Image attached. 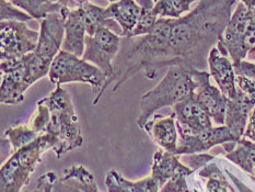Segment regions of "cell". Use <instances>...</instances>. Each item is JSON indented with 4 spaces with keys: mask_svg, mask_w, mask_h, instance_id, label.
<instances>
[{
    "mask_svg": "<svg viewBox=\"0 0 255 192\" xmlns=\"http://www.w3.org/2000/svg\"><path fill=\"white\" fill-rule=\"evenodd\" d=\"M237 0H199L195 9L175 19L172 26L168 59L160 69L171 66L206 70L208 55L223 37Z\"/></svg>",
    "mask_w": 255,
    "mask_h": 192,
    "instance_id": "cell-1",
    "label": "cell"
},
{
    "mask_svg": "<svg viewBox=\"0 0 255 192\" xmlns=\"http://www.w3.org/2000/svg\"><path fill=\"white\" fill-rule=\"evenodd\" d=\"M174 20L159 18L149 34L122 38L121 49L114 66L113 92L140 70H145V76L149 79H153L158 75L160 66L168 59Z\"/></svg>",
    "mask_w": 255,
    "mask_h": 192,
    "instance_id": "cell-2",
    "label": "cell"
},
{
    "mask_svg": "<svg viewBox=\"0 0 255 192\" xmlns=\"http://www.w3.org/2000/svg\"><path fill=\"white\" fill-rule=\"evenodd\" d=\"M38 103L45 104L51 112V122L46 133L53 141L52 151L56 157L60 158L66 153L80 147L84 137L69 93L57 86L51 95L43 98Z\"/></svg>",
    "mask_w": 255,
    "mask_h": 192,
    "instance_id": "cell-3",
    "label": "cell"
},
{
    "mask_svg": "<svg viewBox=\"0 0 255 192\" xmlns=\"http://www.w3.org/2000/svg\"><path fill=\"white\" fill-rule=\"evenodd\" d=\"M193 69L184 66H171L159 84L143 93L140 99V114L137 118L139 128H145L158 110L174 107L196 91L197 84L193 78Z\"/></svg>",
    "mask_w": 255,
    "mask_h": 192,
    "instance_id": "cell-4",
    "label": "cell"
},
{
    "mask_svg": "<svg viewBox=\"0 0 255 192\" xmlns=\"http://www.w3.org/2000/svg\"><path fill=\"white\" fill-rule=\"evenodd\" d=\"M53 148V141L47 133L41 134L27 146L12 153L1 166L0 192H20L29 183L44 153Z\"/></svg>",
    "mask_w": 255,
    "mask_h": 192,
    "instance_id": "cell-5",
    "label": "cell"
},
{
    "mask_svg": "<svg viewBox=\"0 0 255 192\" xmlns=\"http://www.w3.org/2000/svg\"><path fill=\"white\" fill-rule=\"evenodd\" d=\"M121 44L122 36L109 27H101L94 33V35H87L86 37V48L82 58L97 66L107 77V81H105L101 91L98 93L92 101L93 106L99 103L104 91L112 84L115 73L113 60L118 56L121 49Z\"/></svg>",
    "mask_w": 255,
    "mask_h": 192,
    "instance_id": "cell-6",
    "label": "cell"
},
{
    "mask_svg": "<svg viewBox=\"0 0 255 192\" xmlns=\"http://www.w3.org/2000/svg\"><path fill=\"white\" fill-rule=\"evenodd\" d=\"M48 76L53 84L57 86L69 82H84L93 89L96 88L99 92L107 81V77L97 66L65 51H60L53 60Z\"/></svg>",
    "mask_w": 255,
    "mask_h": 192,
    "instance_id": "cell-7",
    "label": "cell"
},
{
    "mask_svg": "<svg viewBox=\"0 0 255 192\" xmlns=\"http://www.w3.org/2000/svg\"><path fill=\"white\" fill-rule=\"evenodd\" d=\"M0 76H1L0 101L9 106H16L23 102L25 91L37 81L25 55L20 59L1 62Z\"/></svg>",
    "mask_w": 255,
    "mask_h": 192,
    "instance_id": "cell-8",
    "label": "cell"
},
{
    "mask_svg": "<svg viewBox=\"0 0 255 192\" xmlns=\"http://www.w3.org/2000/svg\"><path fill=\"white\" fill-rule=\"evenodd\" d=\"M40 33L31 30L25 22L1 21L0 23V60L20 59L34 52Z\"/></svg>",
    "mask_w": 255,
    "mask_h": 192,
    "instance_id": "cell-9",
    "label": "cell"
},
{
    "mask_svg": "<svg viewBox=\"0 0 255 192\" xmlns=\"http://www.w3.org/2000/svg\"><path fill=\"white\" fill-rule=\"evenodd\" d=\"M251 15L243 2H238L235 12L224 31L223 37L217 43V48L224 56H230L232 63L237 64L247 57L243 49V38L249 25L251 23Z\"/></svg>",
    "mask_w": 255,
    "mask_h": 192,
    "instance_id": "cell-10",
    "label": "cell"
},
{
    "mask_svg": "<svg viewBox=\"0 0 255 192\" xmlns=\"http://www.w3.org/2000/svg\"><path fill=\"white\" fill-rule=\"evenodd\" d=\"M65 22L66 19L62 12L49 13L40 22V38L34 53L49 65H52L55 57L62 51Z\"/></svg>",
    "mask_w": 255,
    "mask_h": 192,
    "instance_id": "cell-11",
    "label": "cell"
},
{
    "mask_svg": "<svg viewBox=\"0 0 255 192\" xmlns=\"http://www.w3.org/2000/svg\"><path fill=\"white\" fill-rule=\"evenodd\" d=\"M193 78L196 81V98L212 120L218 125H225L228 98L219 88L210 84V74L206 70L193 69Z\"/></svg>",
    "mask_w": 255,
    "mask_h": 192,
    "instance_id": "cell-12",
    "label": "cell"
},
{
    "mask_svg": "<svg viewBox=\"0 0 255 192\" xmlns=\"http://www.w3.org/2000/svg\"><path fill=\"white\" fill-rule=\"evenodd\" d=\"M173 114L179 134H197L213 128L212 118L204 109L194 92L173 107Z\"/></svg>",
    "mask_w": 255,
    "mask_h": 192,
    "instance_id": "cell-13",
    "label": "cell"
},
{
    "mask_svg": "<svg viewBox=\"0 0 255 192\" xmlns=\"http://www.w3.org/2000/svg\"><path fill=\"white\" fill-rule=\"evenodd\" d=\"M228 143H238V140L226 125L210 128L197 134H180L175 155L202 154L216 145H225Z\"/></svg>",
    "mask_w": 255,
    "mask_h": 192,
    "instance_id": "cell-14",
    "label": "cell"
},
{
    "mask_svg": "<svg viewBox=\"0 0 255 192\" xmlns=\"http://www.w3.org/2000/svg\"><path fill=\"white\" fill-rule=\"evenodd\" d=\"M65 16V37L62 51L68 52L78 57L84 56L86 48L87 29L81 8H63L60 11Z\"/></svg>",
    "mask_w": 255,
    "mask_h": 192,
    "instance_id": "cell-15",
    "label": "cell"
},
{
    "mask_svg": "<svg viewBox=\"0 0 255 192\" xmlns=\"http://www.w3.org/2000/svg\"><path fill=\"white\" fill-rule=\"evenodd\" d=\"M255 108V98L247 95L238 88L237 97L228 99L225 125L236 139L240 141L245 134L248 118Z\"/></svg>",
    "mask_w": 255,
    "mask_h": 192,
    "instance_id": "cell-16",
    "label": "cell"
},
{
    "mask_svg": "<svg viewBox=\"0 0 255 192\" xmlns=\"http://www.w3.org/2000/svg\"><path fill=\"white\" fill-rule=\"evenodd\" d=\"M208 66L210 75L217 82L219 89L228 99L237 97L238 88L236 82V73L234 63L219 52L217 46L212 48L208 55Z\"/></svg>",
    "mask_w": 255,
    "mask_h": 192,
    "instance_id": "cell-17",
    "label": "cell"
},
{
    "mask_svg": "<svg viewBox=\"0 0 255 192\" xmlns=\"http://www.w3.org/2000/svg\"><path fill=\"white\" fill-rule=\"evenodd\" d=\"M110 19H113L122 29V36L130 37L141 16V8L135 0H119L105 8Z\"/></svg>",
    "mask_w": 255,
    "mask_h": 192,
    "instance_id": "cell-18",
    "label": "cell"
},
{
    "mask_svg": "<svg viewBox=\"0 0 255 192\" xmlns=\"http://www.w3.org/2000/svg\"><path fill=\"white\" fill-rule=\"evenodd\" d=\"M143 130H146L153 141L162 147L165 152L174 154L177 151V126L175 122V117L172 113L168 118H162L158 120L149 121Z\"/></svg>",
    "mask_w": 255,
    "mask_h": 192,
    "instance_id": "cell-19",
    "label": "cell"
},
{
    "mask_svg": "<svg viewBox=\"0 0 255 192\" xmlns=\"http://www.w3.org/2000/svg\"><path fill=\"white\" fill-rule=\"evenodd\" d=\"M108 192H159L160 186L152 176L139 181L125 179L115 170H110L105 179Z\"/></svg>",
    "mask_w": 255,
    "mask_h": 192,
    "instance_id": "cell-20",
    "label": "cell"
},
{
    "mask_svg": "<svg viewBox=\"0 0 255 192\" xmlns=\"http://www.w3.org/2000/svg\"><path fill=\"white\" fill-rule=\"evenodd\" d=\"M177 156L179 155H174V154L162 150L158 151L153 155L151 176L159 183L160 189H161L174 175H176L180 170L185 167L184 165L179 161Z\"/></svg>",
    "mask_w": 255,
    "mask_h": 192,
    "instance_id": "cell-21",
    "label": "cell"
},
{
    "mask_svg": "<svg viewBox=\"0 0 255 192\" xmlns=\"http://www.w3.org/2000/svg\"><path fill=\"white\" fill-rule=\"evenodd\" d=\"M226 158L242 168L255 181V142L242 137L235 150L226 154Z\"/></svg>",
    "mask_w": 255,
    "mask_h": 192,
    "instance_id": "cell-22",
    "label": "cell"
},
{
    "mask_svg": "<svg viewBox=\"0 0 255 192\" xmlns=\"http://www.w3.org/2000/svg\"><path fill=\"white\" fill-rule=\"evenodd\" d=\"M82 13H84V19L87 29V35H94L98 30L101 27H109L112 30V27L116 29L120 26L118 22H115L113 19H110L105 12V8L99 7V5L93 4L87 1L81 5Z\"/></svg>",
    "mask_w": 255,
    "mask_h": 192,
    "instance_id": "cell-23",
    "label": "cell"
},
{
    "mask_svg": "<svg viewBox=\"0 0 255 192\" xmlns=\"http://www.w3.org/2000/svg\"><path fill=\"white\" fill-rule=\"evenodd\" d=\"M13 3L15 7L23 10L24 12L30 14L33 19L42 21L49 13L60 12L63 7L59 4L53 3L49 0H8Z\"/></svg>",
    "mask_w": 255,
    "mask_h": 192,
    "instance_id": "cell-24",
    "label": "cell"
},
{
    "mask_svg": "<svg viewBox=\"0 0 255 192\" xmlns=\"http://www.w3.org/2000/svg\"><path fill=\"white\" fill-rule=\"evenodd\" d=\"M154 12L158 18L180 19L184 13L191 12V4L197 0H153Z\"/></svg>",
    "mask_w": 255,
    "mask_h": 192,
    "instance_id": "cell-25",
    "label": "cell"
},
{
    "mask_svg": "<svg viewBox=\"0 0 255 192\" xmlns=\"http://www.w3.org/2000/svg\"><path fill=\"white\" fill-rule=\"evenodd\" d=\"M37 187L45 192H84L77 185L75 179L60 177L51 172L47 173L37 180Z\"/></svg>",
    "mask_w": 255,
    "mask_h": 192,
    "instance_id": "cell-26",
    "label": "cell"
},
{
    "mask_svg": "<svg viewBox=\"0 0 255 192\" xmlns=\"http://www.w3.org/2000/svg\"><path fill=\"white\" fill-rule=\"evenodd\" d=\"M4 136L10 142L12 153H14L34 142L40 136V134L36 133L32 128H30V125H20L5 130Z\"/></svg>",
    "mask_w": 255,
    "mask_h": 192,
    "instance_id": "cell-27",
    "label": "cell"
},
{
    "mask_svg": "<svg viewBox=\"0 0 255 192\" xmlns=\"http://www.w3.org/2000/svg\"><path fill=\"white\" fill-rule=\"evenodd\" d=\"M63 177L75 179L77 185L84 192H100L94 176L81 165L64 169Z\"/></svg>",
    "mask_w": 255,
    "mask_h": 192,
    "instance_id": "cell-28",
    "label": "cell"
},
{
    "mask_svg": "<svg viewBox=\"0 0 255 192\" xmlns=\"http://www.w3.org/2000/svg\"><path fill=\"white\" fill-rule=\"evenodd\" d=\"M199 176H202L204 178H208L207 190L209 192H228V190H227L228 183H227L223 173L217 167V165L212 164L204 167L202 172L199 173Z\"/></svg>",
    "mask_w": 255,
    "mask_h": 192,
    "instance_id": "cell-29",
    "label": "cell"
},
{
    "mask_svg": "<svg viewBox=\"0 0 255 192\" xmlns=\"http://www.w3.org/2000/svg\"><path fill=\"white\" fill-rule=\"evenodd\" d=\"M194 173V170L185 166L179 173L174 175L167 184H165L159 192H190L186 185V177Z\"/></svg>",
    "mask_w": 255,
    "mask_h": 192,
    "instance_id": "cell-30",
    "label": "cell"
},
{
    "mask_svg": "<svg viewBox=\"0 0 255 192\" xmlns=\"http://www.w3.org/2000/svg\"><path fill=\"white\" fill-rule=\"evenodd\" d=\"M0 8H1V10H0V19H1V21L27 22L33 20L30 14L15 7L13 3H11L8 0H0Z\"/></svg>",
    "mask_w": 255,
    "mask_h": 192,
    "instance_id": "cell-31",
    "label": "cell"
},
{
    "mask_svg": "<svg viewBox=\"0 0 255 192\" xmlns=\"http://www.w3.org/2000/svg\"><path fill=\"white\" fill-rule=\"evenodd\" d=\"M49 122H51V112H49L48 107L37 102V110L31 120L30 128L41 135L46 133Z\"/></svg>",
    "mask_w": 255,
    "mask_h": 192,
    "instance_id": "cell-32",
    "label": "cell"
},
{
    "mask_svg": "<svg viewBox=\"0 0 255 192\" xmlns=\"http://www.w3.org/2000/svg\"><path fill=\"white\" fill-rule=\"evenodd\" d=\"M234 68L237 76H243L255 80V63L243 59L240 63L234 64Z\"/></svg>",
    "mask_w": 255,
    "mask_h": 192,
    "instance_id": "cell-33",
    "label": "cell"
},
{
    "mask_svg": "<svg viewBox=\"0 0 255 192\" xmlns=\"http://www.w3.org/2000/svg\"><path fill=\"white\" fill-rule=\"evenodd\" d=\"M214 156L208 155V154H191L190 156H186L184 161L186 162L188 167H192L193 170H195L199 167L205 166L208 162L212 161Z\"/></svg>",
    "mask_w": 255,
    "mask_h": 192,
    "instance_id": "cell-34",
    "label": "cell"
},
{
    "mask_svg": "<svg viewBox=\"0 0 255 192\" xmlns=\"http://www.w3.org/2000/svg\"><path fill=\"white\" fill-rule=\"evenodd\" d=\"M236 82H237V88H239L240 90L247 93V95L255 98V80L249 79L247 77H243V76H237Z\"/></svg>",
    "mask_w": 255,
    "mask_h": 192,
    "instance_id": "cell-35",
    "label": "cell"
},
{
    "mask_svg": "<svg viewBox=\"0 0 255 192\" xmlns=\"http://www.w3.org/2000/svg\"><path fill=\"white\" fill-rule=\"evenodd\" d=\"M255 47V22L251 20V23L249 25L248 30L246 32L245 38H243V49L248 53Z\"/></svg>",
    "mask_w": 255,
    "mask_h": 192,
    "instance_id": "cell-36",
    "label": "cell"
},
{
    "mask_svg": "<svg viewBox=\"0 0 255 192\" xmlns=\"http://www.w3.org/2000/svg\"><path fill=\"white\" fill-rule=\"evenodd\" d=\"M53 3L59 4L63 8H70V9H77L81 7L82 4L86 3L89 0H49Z\"/></svg>",
    "mask_w": 255,
    "mask_h": 192,
    "instance_id": "cell-37",
    "label": "cell"
},
{
    "mask_svg": "<svg viewBox=\"0 0 255 192\" xmlns=\"http://www.w3.org/2000/svg\"><path fill=\"white\" fill-rule=\"evenodd\" d=\"M243 137H245V139H250L251 141L255 142V108L250 114V121H249L248 128L246 129Z\"/></svg>",
    "mask_w": 255,
    "mask_h": 192,
    "instance_id": "cell-38",
    "label": "cell"
},
{
    "mask_svg": "<svg viewBox=\"0 0 255 192\" xmlns=\"http://www.w3.org/2000/svg\"><path fill=\"white\" fill-rule=\"evenodd\" d=\"M140 5L142 10L146 11H154V1L153 0H135Z\"/></svg>",
    "mask_w": 255,
    "mask_h": 192,
    "instance_id": "cell-39",
    "label": "cell"
},
{
    "mask_svg": "<svg viewBox=\"0 0 255 192\" xmlns=\"http://www.w3.org/2000/svg\"><path fill=\"white\" fill-rule=\"evenodd\" d=\"M240 1L245 3L252 20L255 22V0H240Z\"/></svg>",
    "mask_w": 255,
    "mask_h": 192,
    "instance_id": "cell-40",
    "label": "cell"
},
{
    "mask_svg": "<svg viewBox=\"0 0 255 192\" xmlns=\"http://www.w3.org/2000/svg\"><path fill=\"white\" fill-rule=\"evenodd\" d=\"M247 57H248V59L252 60V62H255V47L253 49H251V51L248 53Z\"/></svg>",
    "mask_w": 255,
    "mask_h": 192,
    "instance_id": "cell-41",
    "label": "cell"
},
{
    "mask_svg": "<svg viewBox=\"0 0 255 192\" xmlns=\"http://www.w3.org/2000/svg\"><path fill=\"white\" fill-rule=\"evenodd\" d=\"M24 192H45V191H44L42 188H40V187H37L35 190H33V191H24Z\"/></svg>",
    "mask_w": 255,
    "mask_h": 192,
    "instance_id": "cell-42",
    "label": "cell"
},
{
    "mask_svg": "<svg viewBox=\"0 0 255 192\" xmlns=\"http://www.w3.org/2000/svg\"><path fill=\"white\" fill-rule=\"evenodd\" d=\"M109 1L112 3V2H116V1H119V0H109Z\"/></svg>",
    "mask_w": 255,
    "mask_h": 192,
    "instance_id": "cell-43",
    "label": "cell"
}]
</instances>
